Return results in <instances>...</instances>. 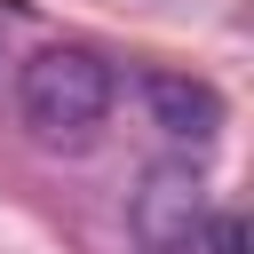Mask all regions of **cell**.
<instances>
[{
	"instance_id": "3",
	"label": "cell",
	"mask_w": 254,
	"mask_h": 254,
	"mask_svg": "<svg viewBox=\"0 0 254 254\" xmlns=\"http://www.w3.org/2000/svg\"><path fill=\"white\" fill-rule=\"evenodd\" d=\"M143 111H151V127L175 135V143H214V135H222V95H214L206 79H190V71H151V79H143Z\"/></svg>"
},
{
	"instance_id": "2",
	"label": "cell",
	"mask_w": 254,
	"mask_h": 254,
	"mask_svg": "<svg viewBox=\"0 0 254 254\" xmlns=\"http://www.w3.org/2000/svg\"><path fill=\"white\" fill-rule=\"evenodd\" d=\"M127 230L143 254H198V230H206V190L183 159H159L143 167L135 198H127Z\"/></svg>"
},
{
	"instance_id": "4",
	"label": "cell",
	"mask_w": 254,
	"mask_h": 254,
	"mask_svg": "<svg viewBox=\"0 0 254 254\" xmlns=\"http://www.w3.org/2000/svg\"><path fill=\"white\" fill-rule=\"evenodd\" d=\"M198 254H246V222H238V214H214V206H206V230H198Z\"/></svg>"
},
{
	"instance_id": "1",
	"label": "cell",
	"mask_w": 254,
	"mask_h": 254,
	"mask_svg": "<svg viewBox=\"0 0 254 254\" xmlns=\"http://www.w3.org/2000/svg\"><path fill=\"white\" fill-rule=\"evenodd\" d=\"M16 119L48 151H87L111 119V64L95 48H71V40L32 48L16 64Z\"/></svg>"
}]
</instances>
